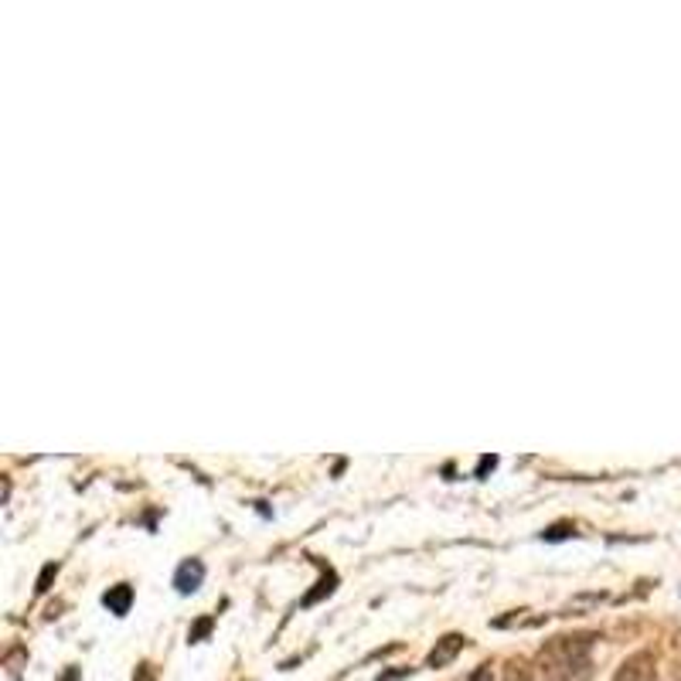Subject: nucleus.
Here are the masks:
<instances>
[{"label": "nucleus", "mask_w": 681, "mask_h": 681, "mask_svg": "<svg viewBox=\"0 0 681 681\" xmlns=\"http://www.w3.org/2000/svg\"><path fill=\"white\" fill-rule=\"evenodd\" d=\"M590 644L593 638H555L542 647V668L552 681L576 678L590 668Z\"/></svg>", "instance_id": "obj_1"}, {"label": "nucleus", "mask_w": 681, "mask_h": 681, "mask_svg": "<svg viewBox=\"0 0 681 681\" xmlns=\"http://www.w3.org/2000/svg\"><path fill=\"white\" fill-rule=\"evenodd\" d=\"M614 681H658V664H654V654H647V651L631 654V658L616 668Z\"/></svg>", "instance_id": "obj_2"}, {"label": "nucleus", "mask_w": 681, "mask_h": 681, "mask_svg": "<svg viewBox=\"0 0 681 681\" xmlns=\"http://www.w3.org/2000/svg\"><path fill=\"white\" fill-rule=\"evenodd\" d=\"M463 640L467 638H460V634H446L443 640H437V647H433L429 658H426V668H446V664L463 651Z\"/></svg>", "instance_id": "obj_3"}, {"label": "nucleus", "mask_w": 681, "mask_h": 681, "mask_svg": "<svg viewBox=\"0 0 681 681\" xmlns=\"http://www.w3.org/2000/svg\"><path fill=\"white\" fill-rule=\"evenodd\" d=\"M201 579H205V566H201V559H188V562H181L174 572V586L177 593H195L201 586Z\"/></svg>", "instance_id": "obj_4"}, {"label": "nucleus", "mask_w": 681, "mask_h": 681, "mask_svg": "<svg viewBox=\"0 0 681 681\" xmlns=\"http://www.w3.org/2000/svg\"><path fill=\"white\" fill-rule=\"evenodd\" d=\"M103 603L110 607V614L127 616V614H130V603H133V586H127V583H120V586H112L110 593L103 596Z\"/></svg>", "instance_id": "obj_5"}, {"label": "nucleus", "mask_w": 681, "mask_h": 681, "mask_svg": "<svg viewBox=\"0 0 681 681\" xmlns=\"http://www.w3.org/2000/svg\"><path fill=\"white\" fill-rule=\"evenodd\" d=\"M334 583H337V576H334V572H328V576L317 583V590H310V593L304 596V607H313L317 600H324V596L334 593Z\"/></svg>", "instance_id": "obj_6"}, {"label": "nucleus", "mask_w": 681, "mask_h": 681, "mask_svg": "<svg viewBox=\"0 0 681 681\" xmlns=\"http://www.w3.org/2000/svg\"><path fill=\"white\" fill-rule=\"evenodd\" d=\"M505 681H531V668L525 661H511L505 671Z\"/></svg>", "instance_id": "obj_7"}, {"label": "nucleus", "mask_w": 681, "mask_h": 681, "mask_svg": "<svg viewBox=\"0 0 681 681\" xmlns=\"http://www.w3.org/2000/svg\"><path fill=\"white\" fill-rule=\"evenodd\" d=\"M572 531H576L572 522H559V525H552L549 531H542V538H546V542H559V538H569Z\"/></svg>", "instance_id": "obj_8"}, {"label": "nucleus", "mask_w": 681, "mask_h": 681, "mask_svg": "<svg viewBox=\"0 0 681 681\" xmlns=\"http://www.w3.org/2000/svg\"><path fill=\"white\" fill-rule=\"evenodd\" d=\"M212 623H215V620H212V616H201L198 623H195V627H191V634H188V640H191V644H198V640H205V634H208V631H212Z\"/></svg>", "instance_id": "obj_9"}, {"label": "nucleus", "mask_w": 681, "mask_h": 681, "mask_svg": "<svg viewBox=\"0 0 681 681\" xmlns=\"http://www.w3.org/2000/svg\"><path fill=\"white\" fill-rule=\"evenodd\" d=\"M55 572H58V566H55V562H48V566H44L42 576H38V593H44V590L51 586V579H55Z\"/></svg>", "instance_id": "obj_10"}, {"label": "nucleus", "mask_w": 681, "mask_h": 681, "mask_svg": "<svg viewBox=\"0 0 681 681\" xmlns=\"http://www.w3.org/2000/svg\"><path fill=\"white\" fill-rule=\"evenodd\" d=\"M494 467H498V457H484V460L477 463V477H484V474L494 470Z\"/></svg>", "instance_id": "obj_11"}, {"label": "nucleus", "mask_w": 681, "mask_h": 681, "mask_svg": "<svg viewBox=\"0 0 681 681\" xmlns=\"http://www.w3.org/2000/svg\"><path fill=\"white\" fill-rule=\"evenodd\" d=\"M470 681H491V664H481V668L470 675Z\"/></svg>", "instance_id": "obj_12"}, {"label": "nucleus", "mask_w": 681, "mask_h": 681, "mask_svg": "<svg viewBox=\"0 0 681 681\" xmlns=\"http://www.w3.org/2000/svg\"><path fill=\"white\" fill-rule=\"evenodd\" d=\"M140 681H151V668L147 664H140Z\"/></svg>", "instance_id": "obj_13"}]
</instances>
